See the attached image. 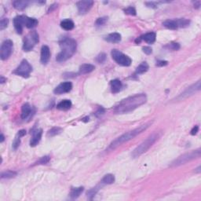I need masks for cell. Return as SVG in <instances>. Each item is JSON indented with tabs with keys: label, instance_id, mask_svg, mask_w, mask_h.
I'll return each instance as SVG.
<instances>
[{
	"label": "cell",
	"instance_id": "6da1fadb",
	"mask_svg": "<svg viewBox=\"0 0 201 201\" xmlns=\"http://www.w3.org/2000/svg\"><path fill=\"white\" fill-rule=\"evenodd\" d=\"M146 101H147V96L145 94H135L121 100L117 105L115 106L114 112L116 114L127 113L144 105Z\"/></svg>",
	"mask_w": 201,
	"mask_h": 201
},
{
	"label": "cell",
	"instance_id": "7a4b0ae2",
	"mask_svg": "<svg viewBox=\"0 0 201 201\" xmlns=\"http://www.w3.org/2000/svg\"><path fill=\"white\" fill-rule=\"evenodd\" d=\"M152 123H153V122L146 123L140 126V127H138L132 130V131H128V132L122 134V135L119 136V137H117L116 139H115L114 141H112V142L109 145V148H108L107 150L108 151L114 150V149H116V148L119 147V145H121L123 144V143L127 142V141H130V140L133 139V138H134L136 136H137L138 134H141L143 131H145L146 129H148V128H149V127L152 125Z\"/></svg>",
	"mask_w": 201,
	"mask_h": 201
},
{
	"label": "cell",
	"instance_id": "3957f363",
	"mask_svg": "<svg viewBox=\"0 0 201 201\" xmlns=\"http://www.w3.org/2000/svg\"><path fill=\"white\" fill-rule=\"evenodd\" d=\"M61 51L56 57L57 62H64L72 57L76 50V42L69 37H63L59 42Z\"/></svg>",
	"mask_w": 201,
	"mask_h": 201
},
{
	"label": "cell",
	"instance_id": "277c9868",
	"mask_svg": "<svg viewBox=\"0 0 201 201\" xmlns=\"http://www.w3.org/2000/svg\"><path fill=\"white\" fill-rule=\"evenodd\" d=\"M159 137H160V134L158 132L154 133V134L149 136L145 141H143L141 144H140L139 145L137 146V147L133 151V153H131L132 157L137 158L141 156V155H142L144 153H145L146 151L149 150V148L156 142V140H158V138H159Z\"/></svg>",
	"mask_w": 201,
	"mask_h": 201
},
{
	"label": "cell",
	"instance_id": "5b68a950",
	"mask_svg": "<svg viewBox=\"0 0 201 201\" xmlns=\"http://www.w3.org/2000/svg\"><path fill=\"white\" fill-rule=\"evenodd\" d=\"M200 155L201 150L199 149H197V150L191 151L190 153H185V154L180 156L179 157H178L176 159H174L171 163L170 167H171V168H174V167L181 166V165L185 164L186 163L190 162V161L196 159V158L200 157Z\"/></svg>",
	"mask_w": 201,
	"mask_h": 201
},
{
	"label": "cell",
	"instance_id": "8992f818",
	"mask_svg": "<svg viewBox=\"0 0 201 201\" xmlns=\"http://www.w3.org/2000/svg\"><path fill=\"white\" fill-rule=\"evenodd\" d=\"M39 42V34L36 31H32L28 34L24 39L23 50L25 51H30Z\"/></svg>",
	"mask_w": 201,
	"mask_h": 201
},
{
	"label": "cell",
	"instance_id": "52a82bcc",
	"mask_svg": "<svg viewBox=\"0 0 201 201\" xmlns=\"http://www.w3.org/2000/svg\"><path fill=\"white\" fill-rule=\"evenodd\" d=\"M111 54H112V59H113L117 64L120 65L122 66H126V67L130 66L131 65L132 60L131 59V57L125 55L124 54H123L119 50L114 49V50H112Z\"/></svg>",
	"mask_w": 201,
	"mask_h": 201
},
{
	"label": "cell",
	"instance_id": "ba28073f",
	"mask_svg": "<svg viewBox=\"0 0 201 201\" xmlns=\"http://www.w3.org/2000/svg\"><path fill=\"white\" fill-rule=\"evenodd\" d=\"M32 71V67L27 60H23L20 65L14 71V74L20 75L24 78H29Z\"/></svg>",
	"mask_w": 201,
	"mask_h": 201
},
{
	"label": "cell",
	"instance_id": "9c48e42d",
	"mask_svg": "<svg viewBox=\"0 0 201 201\" xmlns=\"http://www.w3.org/2000/svg\"><path fill=\"white\" fill-rule=\"evenodd\" d=\"M13 42L10 39H7L4 41L1 45V49H0V57L2 60H7L13 52Z\"/></svg>",
	"mask_w": 201,
	"mask_h": 201
},
{
	"label": "cell",
	"instance_id": "30bf717a",
	"mask_svg": "<svg viewBox=\"0 0 201 201\" xmlns=\"http://www.w3.org/2000/svg\"><path fill=\"white\" fill-rule=\"evenodd\" d=\"M200 87H201L200 80H199V81H197L196 83L193 84V85L190 86V87L186 88V89L185 90V91H183V92L181 93V94H180L178 97H177V100H181L185 98H187L188 97H190V96H192L193 94H194L196 92L199 91V90H200Z\"/></svg>",
	"mask_w": 201,
	"mask_h": 201
},
{
	"label": "cell",
	"instance_id": "8fae6325",
	"mask_svg": "<svg viewBox=\"0 0 201 201\" xmlns=\"http://www.w3.org/2000/svg\"><path fill=\"white\" fill-rule=\"evenodd\" d=\"M94 5V2L91 0H86V1H79L76 3L78 11L79 14H85L91 9Z\"/></svg>",
	"mask_w": 201,
	"mask_h": 201
},
{
	"label": "cell",
	"instance_id": "7c38bea8",
	"mask_svg": "<svg viewBox=\"0 0 201 201\" xmlns=\"http://www.w3.org/2000/svg\"><path fill=\"white\" fill-rule=\"evenodd\" d=\"M72 89V83L71 82H64L59 84L55 89L54 92L56 94H62L65 93H68L71 91Z\"/></svg>",
	"mask_w": 201,
	"mask_h": 201
},
{
	"label": "cell",
	"instance_id": "4fadbf2b",
	"mask_svg": "<svg viewBox=\"0 0 201 201\" xmlns=\"http://www.w3.org/2000/svg\"><path fill=\"white\" fill-rule=\"evenodd\" d=\"M50 57V48L47 46H42L41 49V56L40 61L42 65H46L48 63Z\"/></svg>",
	"mask_w": 201,
	"mask_h": 201
},
{
	"label": "cell",
	"instance_id": "5bb4252c",
	"mask_svg": "<svg viewBox=\"0 0 201 201\" xmlns=\"http://www.w3.org/2000/svg\"><path fill=\"white\" fill-rule=\"evenodd\" d=\"M42 135V129H38L35 130L32 132V137L30 141V145L32 147H34L36 145H38V143L40 141L41 137Z\"/></svg>",
	"mask_w": 201,
	"mask_h": 201
},
{
	"label": "cell",
	"instance_id": "9a60e30c",
	"mask_svg": "<svg viewBox=\"0 0 201 201\" xmlns=\"http://www.w3.org/2000/svg\"><path fill=\"white\" fill-rule=\"evenodd\" d=\"M14 28L16 29V32L18 34H21L23 32V26H24V21H23V15L17 16L14 19Z\"/></svg>",
	"mask_w": 201,
	"mask_h": 201
},
{
	"label": "cell",
	"instance_id": "2e32d148",
	"mask_svg": "<svg viewBox=\"0 0 201 201\" xmlns=\"http://www.w3.org/2000/svg\"><path fill=\"white\" fill-rule=\"evenodd\" d=\"M24 25L28 29H33L38 25V20L35 18L29 17L27 16H23Z\"/></svg>",
	"mask_w": 201,
	"mask_h": 201
},
{
	"label": "cell",
	"instance_id": "e0dca14e",
	"mask_svg": "<svg viewBox=\"0 0 201 201\" xmlns=\"http://www.w3.org/2000/svg\"><path fill=\"white\" fill-rule=\"evenodd\" d=\"M107 42H112V43H118L121 41V35L118 32H113L111 33L109 35H108L105 38Z\"/></svg>",
	"mask_w": 201,
	"mask_h": 201
},
{
	"label": "cell",
	"instance_id": "ac0fdd59",
	"mask_svg": "<svg viewBox=\"0 0 201 201\" xmlns=\"http://www.w3.org/2000/svg\"><path fill=\"white\" fill-rule=\"evenodd\" d=\"M156 34L155 32H149V33H146L143 35L142 36H141V40H144L145 42L149 44L154 43L155 41H156Z\"/></svg>",
	"mask_w": 201,
	"mask_h": 201
},
{
	"label": "cell",
	"instance_id": "d6986e66",
	"mask_svg": "<svg viewBox=\"0 0 201 201\" xmlns=\"http://www.w3.org/2000/svg\"><path fill=\"white\" fill-rule=\"evenodd\" d=\"M32 113V107L29 103H25L21 108V118L23 119H26L29 117Z\"/></svg>",
	"mask_w": 201,
	"mask_h": 201
},
{
	"label": "cell",
	"instance_id": "ffe728a7",
	"mask_svg": "<svg viewBox=\"0 0 201 201\" xmlns=\"http://www.w3.org/2000/svg\"><path fill=\"white\" fill-rule=\"evenodd\" d=\"M94 69H95V67H94L93 65H91V64L82 65L79 67V75H84V74L90 73V72H93Z\"/></svg>",
	"mask_w": 201,
	"mask_h": 201
},
{
	"label": "cell",
	"instance_id": "44dd1931",
	"mask_svg": "<svg viewBox=\"0 0 201 201\" xmlns=\"http://www.w3.org/2000/svg\"><path fill=\"white\" fill-rule=\"evenodd\" d=\"M163 25L165 28H167V29H171V30H176V29H178V21H177V19H176V20H165V21L163 23Z\"/></svg>",
	"mask_w": 201,
	"mask_h": 201
},
{
	"label": "cell",
	"instance_id": "7402d4cb",
	"mask_svg": "<svg viewBox=\"0 0 201 201\" xmlns=\"http://www.w3.org/2000/svg\"><path fill=\"white\" fill-rule=\"evenodd\" d=\"M74 26H75L74 22L72 20H69V19H65V20H63L60 22V27L64 29V30H72L74 29Z\"/></svg>",
	"mask_w": 201,
	"mask_h": 201
},
{
	"label": "cell",
	"instance_id": "603a6c76",
	"mask_svg": "<svg viewBox=\"0 0 201 201\" xmlns=\"http://www.w3.org/2000/svg\"><path fill=\"white\" fill-rule=\"evenodd\" d=\"M122 88V83L119 79H114V80L111 81V89L112 92L116 94L118 93Z\"/></svg>",
	"mask_w": 201,
	"mask_h": 201
},
{
	"label": "cell",
	"instance_id": "cb8c5ba5",
	"mask_svg": "<svg viewBox=\"0 0 201 201\" xmlns=\"http://www.w3.org/2000/svg\"><path fill=\"white\" fill-rule=\"evenodd\" d=\"M72 101L70 100H63L57 105V109L59 110H68L72 107Z\"/></svg>",
	"mask_w": 201,
	"mask_h": 201
},
{
	"label": "cell",
	"instance_id": "d4e9b609",
	"mask_svg": "<svg viewBox=\"0 0 201 201\" xmlns=\"http://www.w3.org/2000/svg\"><path fill=\"white\" fill-rule=\"evenodd\" d=\"M29 3V1H20V0H17V1H14V2H13V5H14V8L17 9V10H22L28 7Z\"/></svg>",
	"mask_w": 201,
	"mask_h": 201
},
{
	"label": "cell",
	"instance_id": "484cf974",
	"mask_svg": "<svg viewBox=\"0 0 201 201\" xmlns=\"http://www.w3.org/2000/svg\"><path fill=\"white\" fill-rule=\"evenodd\" d=\"M84 188L83 187H77V188H73L72 190H71L70 193V196L72 199H76V198L79 197L80 196L81 193L83 192Z\"/></svg>",
	"mask_w": 201,
	"mask_h": 201
},
{
	"label": "cell",
	"instance_id": "4316f807",
	"mask_svg": "<svg viewBox=\"0 0 201 201\" xmlns=\"http://www.w3.org/2000/svg\"><path fill=\"white\" fill-rule=\"evenodd\" d=\"M149 65L147 64V62H142V63L136 69L135 73L137 74V75H141V74H143L147 72V71L149 70Z\"/></svg>",
	"mask_w": 201,
	"mask_h": 201
},
{
	"label": "cell",
	"instance_id": "83f0119b",
	"mask_svg": "<svg viewBox=\"0 0 201 201\" xmlns=\"http://www.w3.org/2000/svg\"><path fill=\"white\" fill-rule=\"evenodd\" d=\"M101 182L103 184H107V185H110L112 184V183L115 182V177L113 174H108L104 176V178H102L101 180Z\"/></svg>",
	"mask_w": 201,
	"mask_h": 201
},
{
	"label": "cell",
	"instance_id": "f1b7e54d",
	"mask_svg": "<svg viewBox=\"0 0 201 201\" xmlns=\"http://www.w3.org/2000/svg\"><path fill=\"white\" fill-rule=\"evenodd\" d=\"M16 175H17V172H16V171H7L2 173V174H1V178H2V179H3V178H14Z\"/></svg>",
	"mask_w": 201,
	"mask_h": 201
},
{
	"label": "cell",
	"instance_id": "f546056e",
	"mask_svg": "<svg viewBox=\"0 0 201 201\" xmlns=\"http://www.w3.org/2000/svg\"><path fill=\"white\" fill-rule=\"evenodd\" d=\"M62 131V129L60 127H53L47 132V136L48 137H54V136L59 134Z\"/></svg>",
	"mask_w": 201,
	"mask_h": 201
},
{
	"label": "cell",
	"instance_id": "4dcf8cb0",
	"mask_svg": "<svg viewBox=\"0 0 201 201\" xmlns=\"http://www.w3.org/2000/svg\"><path fill=\"white\" fill-rule=\"evenodd\" d=\"M50 160V157L48 156H42V157H41L40 159H39L38 161H36V162L34 163L33 166H35V165H40V164H46V163H49V161Z\"/></svg>",
	"mask_w": 201,
	"mask_h": 201
},
{
	"label": "cell",
	"instance_id": "1f68e13d",
	"mask_svg": "<svg viewBox=\"0 0 201 201\" xmlns=\"http://www.w3.org/2000/svg\"><path fill=\"white\" fill-rule=\"evenodd\" d=\"M98 190H99L98 186H96V187L91 189V190H90L87 193V197L89 198V199H92V198L94 197L96 194H97V193L98 192Z\"/></svg>",
	"mask_w": 201,
	"mask_h": 201
},
{
	"label": "cell",
	"instance_id": "d6a6232c",
	"mask_svg": "<svg viewBox=\"0 0 201 201\" xmlns=\"http://www.w3.org/2000/svg\"><path fill=\"white\" fill-rule=\"evenodd\" d=\"M123 12L126 14H128V15H131V16H135L136 13H137L135 8L133 7H127V8L124 9Z\"/></svg>",
	"mask_w": 201,
	"mask_h": 201
},
{
	"label": "cell",
	"instance_id": "836d02e7",
	"mask_svg": "<svg viewBox=\"0 0 201 201\" xmlns=\"http://www.w3.org/2000/svg\"><path fill=\"white\" fill-rule=\"evenodd\" d=\"M105 60H106V54H104V53H100V54L97 56V58H96V60H97V62H98L99 64H102V63H104V62L105 61Z\"/></svg>",
	"mask_w": 201,
	"mask_h": 201
},
{
	"label": "cell",
	"instance_id": "e575fe53",
	"mask_svg": "<svg viewBox=\"0 0 201 201\" xmlns=\"http://www.w3.org/2000/svg\"><path fill=\"white\" fill-rule=\"evenodd\" d=\"M8 19L7 18H2L1 20V22H0V30H3L4 29L7 27V25H8Z\"/></svg>",
	"mask_w": 201,
	"mask_h": 201
},
{
	"label": "cell",
	"instance_id": "d590c367",
	"mask_svg": "<svg viewBox=\"0 0 201 201\" xmlns=\"http://www.w3.org/2000/svg\"><path fill=\"white\" fill-rule=\"evenodd\" d=\"M108 20V17H100V18L97 19L96 20V25H103L106 23V21Z\"/></svg>",
	"mask_w": 201,
	"mask_h": 201
},
{
	"label": "cell",
	"instance_id": "8d00e7d4",
	"mask_svg": "<svg viewBox=\"0 0 201 201\" xmlns=\"http://www.w3.org/2000/svg\"><path fill=\"white\" fill-rule=\"evenodd\" d=\"M20 137H16L15 139H14V143H13V149H14V150H16V149H17V148L19 147V145H20Z\"/></svg>",
	"mask_w": 201,
	"mask_h": 201
},
{
	"label": "cell",
	"instance_id": "74e56055",
	"mask_svg": "<svg viewBox=\"0 0 201 201\" xmlns=\"http://www.w3.org/2000/svg\"><path fill=\"white\" fill-rule=\"evenodd\" d=\"M168 48L172 50H178L180 49V45L177 42H171L168 45Z\"/></svg>",
	"mask_w": 201,
	"mask_h": 201
},
{
	"label": "cell",
	"instance_id": "f35d334b",
	"mask_svg": "<svg viewBox=\"0 0 201 201\" xmlns=\"http://www.w3.org/2000/svg\"><path fill=\"white\" fill-rule=\"evenodd\" d=\"M142 50L145 54H148V55H149V54H152V52H153V50H152V48L149 47H144L142 48Z\"/></svg>",
	"mask_w": 201,
	"mask_h": 201
},
{
	"label": "cell",
	"instance_id": "ab89813d",
	"mask_svg": "<svg viewBox=\"0 0 201 201\" xmlns=\"http://www.w3.org/2000/svg\"><path fill=\"white\" fill-rule=\"evenodd\" d=\"M104 113H105V109H103L102 107H99V109H97V111L96 112L95 116H97V117H98V116H101V115H103Z\"/></svg>",
	"mask_w": 201,
	"mask_h": 201
},
{
	"label": "cell",
	"instance_id": "60d3db41",
	"mask_svg": "<svg viewBox=\"0 0 201 201\" xmlns=\"http://www.w3.org/2000/svg\"><path fill=\"white\" fill-rule=\"evenodd\" d=\"M168 62L167 60H158L156 62V66H159V67H163V66H166L168 65Z\"/></svg>",
	"mask_w": 201,
	"mask_h": 201
},
{
	"label": "cell",
	"instance_id": "b9f144b4",
	"mask_svg": "<svg viewBox=\"0 0 201 201\" xmlns=\"http://www.w3.org/2000/svg\"><path fill=\"white\" fill-rule=\"evenodd\" d=\"M198 131H199V127H198V126H195L192 129L191 134L192 135H196V134H197Z\"/></svg>",
	"mask_w": 201,
	"mask_h": 201
},
{
	"label": "cell",
	"instance_id": "7bdbcfd3",
	"mask_svg": "<svg viewBox=\"0 0 201 201\" xmlns=\"http://www.w3.org/2000/svg\"><path fill=\"white\" fill-rule=\"evenodd\" d=\"M145 4L147 5V7H152V8H156V7H157L156 2H146Z\"/></svg>",
	"mask_w": 201,
	"mask_h": 201
},
{
	"label": "cell",
	"instance_id": "ee69618b",
	"mask_svg": "<svg viewBox=\"0 0 201 201\" xmlns=\"http://www.w3.org/2000/svg\"><path fill=\"white\" fill-rule=\"evenodd\" d=\"M25 134H26V131H25V130H20V131H18L17 136L19 137H24Z\"/></svg>",
	"mask_w": 201,
	"mask_h": 201
},
{
	"label": "cell",
	"instance_id": "f6af8a7d",
	"mask_svg": "<svg viewBox=\"0 0 201 201\" xmlns=\"http://www.w3.org/2000/svg\"><path fill=\"white\" fill-rule=\"evenodd\" d=\"M199 7H200V1H196V2H195L194 7H196V8H199Z\"/></svg>",
	"mask_w": 201,
	"mask_h": 201
},
{
	"label": "cell",
	"instance_id": "bcb514c9",
	"mask_svg": "<svg viewBox=\"0 0 201 201\" xmlns=\"http://www.w3.org/2000/svg\"><path fill=\"white\" fill-rule=\"evenodd\" d=\"M5 81H7V79H5L3 76H1V81H0V82H1V83H3Z\"/></svg>",
	"mask_w": 201,
	"mask_h": 201
},
{
	"label": "cell",
	"instance_id": "7dc6e473",
	"mask_svg": "<svg viewBox=\"0 0 201 201\" xmlns=\"http://www.w3.org/2000/svg\"><path fill=\"white\" fill-rule=\"evenodd\" d=\"M4 139H5V137H4L3 134H1V140H0V142H3Z\"/></svg>",
	"mask_w": 201,
	"mask_h": 201
},
{
	"label": "cell",
	"instance_id": "c3c4849f",
	"mask_svg": "<svg viewBox=\"0 0 201 201\" xmlns=\"http://www.w3.org/2000/svg\"><path fill=\"white\" fill-rule=\"evenodd\" d=\"M195 171H196V172H197V173H200V167H198L197 168H196V170H195Z\"/></svg>",
	"mask_w": 201,
	"mask_h": 201
},
{
	"label": "cell",
	"instance_id": "681fc988",
	"mask_svg": "<svg viewBox=\"0 0 201 201\" xmlns=\"http://www.w3.org/2000/svg\"><path fill=\"white\" fill-rule=\"evenodd\" d=\"M88 120H89V117H86L83 119V121H84V122H87Z\"/></svg>",
	"mask_w": 201,
	"mask_h": 201
}]
</instances>
